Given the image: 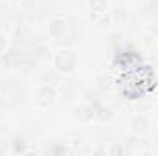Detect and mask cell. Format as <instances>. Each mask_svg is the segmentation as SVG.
Masks as SVG:
<instances>
[{
    "label": "cell",
    "mask_w": 158,
    "mask_h": 156,
    "mask_svg": "<svg viewBox=\"0 0 158 156\" xmlns=\"http://www.w3.org/2000/svg\"><path fill=\"white\" fill-rule=\"evenodd\" d=\"M52 64L55 68L57 74L61 76H74L79 68V59L76 50L72 48H59L53 51L52 57Z\"/></svg>",
    "instance_id": "1"
},
{
    "label": "cell",
    "mask_w": 158,
    "mask_h": 156,
    "mask_svg": "<svg viewBox=\"0 0 158 156\" xmlns=\"http://www.w3.org/2000/svg\"><path fill=\"white\" fill-rule=\"evenodd\" d=\"M59 94H57V88L53 84H48V83H40L35 86V92H33V101H35V107L37 109H50L55 105Z\"/></svg>",
    "instance_id": "2"
},
{
    "label": "cell",
    "mask_w": 158,
    "mask_h": 156,
    "mask_svg": "<svg viewBox=\"0 0 158 156\" xmlns=\"http://www.w3.org/2000/svg\"><path fill=\"white\" fill-rule=\"evenodd\" d=\"M129 127L134 136H145L151 130V119L145 114H134L129 121Z\"/></svg>",
    "instance_id": "3"
},
{
    "label": "cell",
    "mask_w": 158,
    "mask_h": 156,
    "mask_svg": "<svg viewBox=\"0 0 158 156\" xmlns=\"http://www.w3.org/2000/svg\"><path fill=\"white\" fill-rule=\"evenodd\" d=\"M46 30H48V33H50L53 39H61V37H64L66 31H68V22H66L64 17H52V18H48Z\"/></svg>",
    "instance_id": "4"
},
{
    "label": "cell",
    "mask_w": 158,
    "mask_h": 156,
    "mask_svg": "<svg viewBox=\"0 0 158 156\" xmlns=\"http://www.w3.org/2000/svg\"><path fill=\"white\" fill-rule=\"evenodd\" d=\"M94 117H96V109L90 103L83 101V103L76 105V109H74V119L76 121H79V123H88Z\"/></svg>",
    "instance_id": "5"
},
{
    "label": "cell",
    "mask_w": 158,
    "mask_h": 156,
    "mask_svg": "<svg viewBox=\"0 0 158 156\" xmlns=\"http://www.w3.org/2000/svg\"><path fill=\"white\" fill-rule=\"evenodd\" d=\"M110 18H112V22H114L116 26H123V24L129 22L131 11H129L125 6H114V7L110 9Z\"/></svg>",
    "instance_id": "6"
},
{
    "label": "cell",
    "mask_w": 158,
    "mask_h": 156,
    "mask_svg": "<svg viewBox=\"0 0 158 156\" xmlns=\"http://www.w3.org/2000/svg\"><path fill=\"white\" fill-rule=\"evenodd\" d=\"M11 153L13 154H26L30 153V142L24 138H15L11 142Z\"/></svg>",
    "instance_id": "7"
},
{
    "label": "cell",
    "mask_w": 158,
    "mask_h": 156,
    "mask_svg": "<svg viewBox=\"0 0 158 156\" xmlns=\"http://www.w3.org/2000/svg\"><path fill=\"white\" fill-rule=\"evenodd\" d=\"M88 11L94 13H107L109 11V0H86Z\"/></svg>",
    "instance_id": "8"
},
{
    "label": "cell",
    "mask_w": 158,
    "mask_h": 156,
    "mask_svg": "<svg viewBox=\"0 0 158 156\" xmlns=\"http://www.w3.org/2000/svg\"><path fill=\"white\" fill-rule=\"evenodd\" d=\"M112 109L110 107H107V105H99V107H96V119H99V121H103V123H107L109 119H112Z\"/></svg>",
    "instance_id": "9"
},
{
    "label": "cell",
    "mask_w": 158,
    "mask_h": 156,
    "mask_svg": "<svg viewBox=\"0 0 158 156\" xmlns=\"http://www.w3.org/2000/svg\"><path fill=\"white\" fill-rule=\"evenodd\" d=\"M48 153L50 154H68V153H72L66 145H61V143H55L53 147H50L48 149Z\"/></svg>",
    "instance_id": "10"
},
{
    "label": "cell",
    "mask_w": 158,
    "mask_h": 156,
    "mask_svg": "<svg viewBox=\"0 0 158 156\" xmlns=\"http://www.w3.org/2000/svg\"><path fill=\"white\" fill-rule=\"evenodd\" d=\"M7 44H9V37H7V33H6L4 30H0V55L6 53Z\"/></svg>",
    "instance_id": "11"
},
{
    "label": "cell",
    "mask_w": 158,
    "mask_h": 156,
    "mask_svg": "<svg viewBox=\"0 0 158 156\" xmlns=\"http://www.w3.org/2000/svg\"><path fill=\"white\" fill-rule=\"evenodd\" d=\"M145 31H147L149 35H153V37H158V20H151V22H147Z\"/></svg>",
    "instance_id": "12"
},
{
    "label": "cell",
    "mask_w": 158,
    "mask_h": 156,
    "mask_svg": "<svg viewBox=\"0 0 158 156\" xmlns=\"http://www.w3.org/2000/svg\"><path fill=\"white\" fill-rule=\"evenodd\" d=\"M125 153V147L121 143H112L109 147V154H123Z\"/></svg>",
    "instance_id": "13"
},
{
    "label": "cell",
    "mask_w": 158,
    "mask_h": 156,
    "mask_svg": "<svg viewBox=\"0 0 158 156\" xmlns=\"http://www.w3.org/2000/svg\"><path fill=\"white\" fill-rule=\"evenodd\" d=\"M147 9L158 11V0H147Z\"/></svg>",
    "instance_id": "14"
},
{
    "label": "cell",
    "mask_w": 158,
    "mask_h": 156,
    "mask_svg": "<svg viewBox=\"0 0 158 156\" xmlns=\"http://www.w3.org/2000/svg\"><path fill=\"white\" fill-rule=\"evenodd\" d=\"M2 2H6V4H19L20 0H2Z\"/></svg>",
    "instance_id": "15"
},
{
    "label": "cell",
    "mask_w": 158,
    "mask_h": 156,
    "mask_svg": "<svg viewBox=\"0 0 158 156\" xmlns=\"http://www.w3.org/2000/svg\"><path fill=\"white\" fill-rule=\"evenodd\" d=\"M156 57H158V50H156Z\"/></svg>",
    "instance_id": "16"
}]
</instances>
